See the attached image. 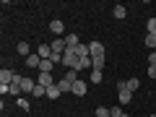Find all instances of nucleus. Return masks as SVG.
<instances>
[{
  "mask_svg": "<svg viewBox=\"0 0 156 117\" xmlns=\"http://www.w3.org/2000/svg\"><path fill=\"white\" fill-rule=\"evenodd\" d=\"M50 31L55 34V39H60V37H65V23H62L60 18H52V21H50Z\"/></svg>",
  "mask_w": 156,
  "mask_h": 117,
  "instance_id": "f257e3e1",
  "label": "nucleus"
},
{
  "mask_svg": "<svg viewBox=\"0 0 156 117\" xmlns=\"http://www.w3.org/2000/svg\"><path fill=\"white\" fill-rule=\"evenodd\" d=\"M89 55L91 57H104L107 52H104V44L101 42H89Z\"/></svg>",
  "mask_w": 156,
  "mask_h": 117,
  "instance_id": "f03ea898",
  "label": "nucleus"
},
{
  "mask_svg": "<svg viewBox=\"0 0 156 117\" xmlns=\"http://www.w3.org/2000/svg\"><path fill=\"white\" fill-rule=\"evenodd\" d=\"M37 83H39V86H44V89H50V86H55L57 81L52 78V73H39V76H37Z\"/></svg>",
  "mask_w": 156,
  "mask_h": 117,
  "instance_id": "7ed1b4c3",
  "label": "nucleus"
},
{
  "mask_svg": "<svg viewBox=\"0 0 156 117\" xmlns=\"http://www.w3.org/2000/svg\"><path fill=\"white\" fill-rule=\"evenodd\" d=\"M34 89H37V81H31L29 76H21V91H26V94H31Z\"/></svg>",
  "mask_w": 156,
  "mask_h": 117,
  "instance_id": "20e7f679",
  "label": "nucleus"
},
{
  "mask_svg": "<svg viewBox=\"0 0 156 117\" xmlns=\"http://www.w3.org/2000/svg\"><path fill=\"white\" fill-rule=\"evenodd\" d=\"M39 65H42V57H39L37 52H31V55L26 57V68H31V70H39Z\"/></svg>",
  "mask_w": 156,
  "mask_h": 117,
  "instance_id": "39448f33",
  "label": "nucleus"
},
{
  "mask_svg": "<svg viewBox=\"0 0 156 117\" xmlns=\"http://www.w3.org/2000/svg\"><path fill=\"white\" fill-rule=\"evenodd\" d=\"M86 89H89V83L78 78L76 83H73V91H70V94H76V96H83V94H86Z\"/></svg>",
  "mask_w": 156,
  "mask_h": 117,
  "instance_id": "423d86ee",
  "label": "nucleus"
},
{
  "mask_svg": "<svg viewBox=\"0 0 156 117\" xmlns=\"http://www.w3.org/2000/svg\"><path fill=\"white\" fill-rule=\"evenodd\" d=\"M37 55L42 57V60H50V57H52V44H39L37 47Z\"/></svg>",
  "mask_w": 156,
  "mask_h": 117,
  "instance_id": "0eeeda50",
  "label": "nucleus"
},
{
  "mask_svg": "<svg viewBox=\"0 0 156 117\" xmlns=\"http://www.w3.org/2000/svg\"><path fill=\"white\" fill-rule=\"evenodd\" d=\"M13 78H16V73H13V70H5V68L0 70V83L11 86V83H13Z\"/></svg>",
  "mask_w": 156,
  "mask_h": 117,
  "instance_id": "6e6552de",
  "label": "nucleus"
},
{
  "mask_svg": "<svg viewBox=\"0 0 156 117\" xmlns=\"http://www.w3.org/2000/svg\"><path fill=\"white\" fill-rule=\"evenodd\" d=\"M76 70H94V60H91V57H81Z\"/></svg>",
  "mask_w": 156,
  "mask_h": 117,
  "instance_id": "1a4fd4ad",
  "label": "nucleus"
},
{
  "mask_svg": "<svg viewBox=\"0 0 156 117\" xmlns=\"http://www.w3.org/2000/svg\"><path fill=\"white\" fill-rule=\"evenodd\" d=\"M65 50H68V44H65V39H52V52H62L65 55Z\"/></svg>",
  "mask_w": 156,
  "mask_h": 117,
  "instance_id": "9d476101",
  "label": "nucleus"
},
{
  "mask_svg": "<svg viewBox=\"0 0 156 117\" xmlns=\"http://www.w3.org/2000/svg\"><path fill=\"white\" fill-rule=\"evenodd\" d=\"M62 39H65L68 50H76V47L81 44V42H78V34H65V37H62Z\"/></svg>",
  "mask_w": 156,
  "mask_h": 117,
  "instance_id": "9b49d317",
  "label": "nucleus"
},
{
  "mask_svg": "<svg viewBox=\"0 0 156 117\" xmlns=\"http://www.w3.org/2000/svg\"><path fill=\"white\" fill-rule=\"evenodd\" d=\"M117 99H120V107L130 104V99H133V91H117Z\"/></svg>",
  "mask_w": 156,
  "mask_h": 117,
  "instance_id": "f8f14e48",
  "label": "nucleus"
},
{
  "mask_svg": "<svg viewBox=\"0 0 156 117\" xmlns=\"http://www.w3.org/2000/svg\"><path fill=\"white\" fill-rule=\"evenodd\" d=\"M112 16H115L117 21H122V18L128 16V8H125V5H115V8H112Z\"/></svg>",
  "mask_w": 156,
  "mask_h": 117,
  "instance_id": "ddd939ff",
  "label": "nucleus"
},
{
  "mask_svg": "<svg viewBox=\"0 0 156 117\" xmlns=\"http://www.w3.org/2000/svg\"><path fill=\"white\" fill-rule=\"evenodd\" d=\"M60 94H62V91H60V86H50V89H47V99H52V101H55V99H60Z\"/></svg>",
  "mask_w": 156,
  "mask_h": 117,
  "instance_id": "4468645a",
  "label": "nucleus"
},
{
  "mask_svg": "<svg viewBox=\"0 0 156 117\" xmlns=\"http://www.w3.org/2000/svg\"><path fill=\"white\" fill-rule=\"evenodd\" d=\"M16 52H18V55H23V57H29V55H31V47H29V42H18Z\"/></svg>",
  "mask_w": 156,
  "mask_h": 117,
  "instance_id": "2eb2a0df",
  "label": "nucleus"
},
{
  "mask_svg": "<svg viewBox=\"0 0 156 117\" xmlns=\"http://www.w3.org/2000/svg\"><path fill=\"white\" fill-rule=\"evenodd\" d=\"M146 47L151 52H156V34H146Z\"/></svg>",
  "mask_w": 156,
  "mask_h": 117,
  "instance_id": "dca6fc26",
  "label": "nucleus"
},
{
  "mask_svg": "<svg viewBox=\"0 0 156 117\" xmlns=\"http://www.w3.org/2000/svg\"><path fill=\"white\" fill-rule=\"evenodd\" d=\"M73 52H76L78 57H91V55H89V44H78Z\"/></svg>",
  "mask_w": 156,
  "mask_h": 117,
  "instance_id": "f3484780",
  "label": "nucleus"
},
{
  "mask_svg": "<svg viewBox=\"0 0 156 117\" xmlns=\"http://www.w3.org/2000/svg\"><path fill=\"white\" fill-rule=\"evenodd\" d=\"M52 68H55V62H52V60H42V65H39V73H52Z\"/></svg>",
  "mask_w": 156,
  "mask_h": 117,
  "instance_id": "a211bd4d",
  "label": "nucleus"
},
{
  "mask_svg": "<svg viewBox=\"0 0 156 117\" xmlns=\"http://www.w3.org/2000/svg\"><path fill=\"white\" fill-rule=\"evenodd\" d=\"M138 89H140V78H135V76L128 78V91H138Z\"/></svg>",
  "mask_w": 156,
  "mask_h": 117,
  "instance_id": "6ab92c4d",
  "label": "nucleus"
},
{
  "mask_svg": "<svg viewBox=\"0 0 156 117\" xmlns=\"http://www.w3.org/2000/svg\"><path fill=\"white\" fill-rule=\"evenodd\" d=\"M94 117H112V112H109V107H96Z\"/></svg>",
  "mask_w": 156,
  "mask_h": 117,
  "instance_id": "aec40b11",
  "label": "nucleus"
},
{
  "mask_svg": "<svg viewBox=\"0 0 156 117\" xmlns=\"http://www.w3.org/2000/svg\"><path fill=\"white\" fill-rule=\"evenodd\" d=\"M57 86H60L62 94H65V91H73V83H70V81H65V78H60V81H57Z\"/></svg>",
  "mask_w": 156,
  "mask_h": 117,
  "instance_id": "412c9836",
  "label": "nucleus"
},
{
  "mask_svg": "<svg viewBox=\"0 0 156 117\" xmlns=\"http://www.w3.org/2000/svg\"><path fill=\"white\" fill-rule=\"evenodd\" d=\"M101 78H104V76H101V70H91L89 73V81H91V83H101Z\"/></svg>",
  "mask_w": 156,
  "mask_h": 117,
  "instance_id": "4be33fe9",
  "label": "nucleus"
},
{
  "mask_svg": "<svg viewBox=\"0 0 156 117\" xmlns=\"http://www.w3.org/2000/svg\"><path fill=\"white\" fill-rule=\"evenodd\" d=\"M91 60H94V70H101V68L107 65V55L104 57H91Z\"/></svg>",
  "mask_w": 156,
  "mask_h": 117,
  "instance_id": "5701e85b",
  "label": "nucleus"
},
{
  "mask_svg": "<svg viewBox=\"0 0 156 117\" xmlns=\"http://www.w3.org/2000/svg\"><path fill=\"white\" fill-rule=\"evenodd\" d=\"M31 96H34V99H39V96H47V89H44V86H39V83H37V89L31 91Z\"/></svg>",
  "mask_w": 156,
  "mask_h": 117,
  "instance_id": "b1692460",
  "label": "nucleus"
},
{
  "mask_svg": "<svg viewBox=\"0 0 156 117\" xmlns=\"http://www.w3.org/2000/svg\"><path fill=\"white\" fill-rule=\"evenodd\" d=\"M62 78L70 81V83H76V81H78V70H65V76H62Z\"/></svg>",
  "mask_w": 156,
  "mask_h": 117,
  "instance_id": "393cba45",
  "label": "nucleus"
},
{
  "mask_svg": "<svg viewBox=\"0 0 156 117\" xmlns=\"http://www.w3.org/2000/svg\"><path fill=\"white\" fill-rule=\"evenodd\" d=\"M109 112H112V117H128V115L122 112V107H120V104H117V107H109Z\"/></svg>",
  "mask_w": 156,
  "mask_h": 117,
  "instance_id": "a878e982",
  "label": "nucleus"
},
{
  "mask_svg": "<svg viewBox=\"0 0 156 117\" xmlns=\"http://www.w3.org/2000/svg\"><path fill=\"white\" fill-rule=\"evenodd\" d=\"M146 29H148V34H156V18H148V23H146Z\"/></svg>",
  "mask_w": 156,
  "mask_h": 117,
  "instance_id": "bb28decb",
  "label": "nucleus"
},
{
  "mask_svg": "<svg viewBox=\"0 0 156 117\" xmlns=\"http://www.w3.org/2000/svg\"><path fill=\"white\" fill-rule=\"evenodd\" d=\"M50 60L55 62V65H57V62H62V52H52V57H50Z\"/></svg>",
  "mask_w": 156,
  "mask_h": 117,
  "instance_id": "cd10ccee",
  "label": "nucleus"
},
{
  "mask_svg": "<svg viewBox=\"0 0 156 117\" xmlns=\"http://www.w3.org/2000/svg\"><path fill=\"white\" fill-rule=\"evenodd\" d=\"M146 73H148L151 81H156V65H148V70H146Z\"/></svg>",
  "mask_w": 156,
  "mask_h": 117,
  "instance_id": "c85d7f7f",
  "label": "nucleus"
},
{
  "mask_svg": "<svg viewBox=\"0 0 156 117\" xmlns=\"http://www.w3.org/2000/svg\"><path fill=\"white\" fill-rule=\"evenodd\" d=\"M117 91H128V81H117Z\"/></svg>",
  "mask_w": 156,
  "mask_h": 117,
  "instance_id": "c756f323",
  "label": "nucleus"
},
{
  "mask_svg": "<svg viewBox=\"0 0 156 117\" xmlns=\"http://www.w3.org/2000/svg\"><path fill=\"white\" fill-rule=\"evenodd\" d=\"M18 107H21V109H26V112H29V99H18Z\"/></svg>",
  "mask_w": 156,
  "mask_h": 117,
  "instance_id": "7c9ffc66",
  "label": "nucleus"
},
{
  "mask_svg": "<svg viewBox=\"0 0 156 117\" xmlns=\"http://www.w3.org/2000/svg\"><path fill=\"white\" fill-rule=\"evenodd\" d=\"M148 65H156V52H148Z\"/></svg>",
  "mask_w": 156,
  "mask_h": 117,
  "instance_id": "2f4dec72",
  "label": "nucleus"
},
{
  "mask_svg": "<svg viewBox=\"0 0 156 117\" xmlns=\"http://www.w3.org/2000/svg\"><path fill=\"white\" fill-rule=\"evenodd\" d=\"M148 117H156V112H151V115H148Z\"/></svg>",
  "mask_w": 156,
  "mask_h": 117,
  "instance_id": "473e14b6",
  "label": "nucleus"
}]
</instances>
